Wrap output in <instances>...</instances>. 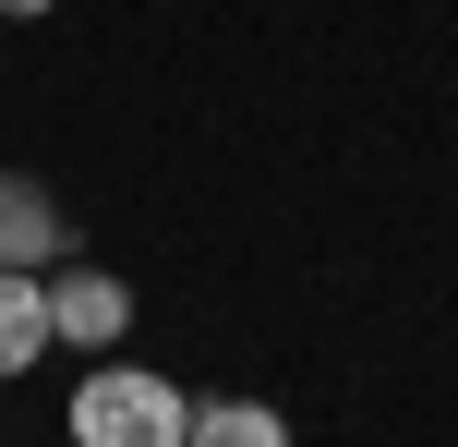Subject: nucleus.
<instances>
[{"label": "nucleus", "mask_w": 458, "mask_h": 447, "mask_svg": "<svg viewBox=\"0 0 458 447\" xmlns=\"http://www.w3.org/2000/svg\"><path fill=\"white\" fill-rule=\"evenodd\" d=\"M72 447H193V400L169 375H145V363H85Z\"/></svg>", "instance_id": "1"}, {"label": "nucleus", "mask_w": 458, "mask_h": 447, "mask_svg": "<svg viewBox=\"0 0 458 447\" xmlns=\"http://www.w3.org/2000/svg\"><path fill=\"white\" fill-rule=\"evenodd\" d=\"M121 327H133V290H121L109 266H61V279H48V339H72V351H109Z\"/></svg>", "instance_id": "2"}, {"label": "nucleus", "mask_w": 458, "mask_h": 447, "mask_svg": "<svg viewBox=\"0 0 458 447\" xmlns=\"http://www.w3.org/2000/svg\"><path fill=\"white\" fill-rule=\"evenodd\" d=\"M48 254H61V206H48L37 182H13V169H0V266H24V279H37Z\"/></svg>", "instance_id": "3"}, {"label": "nucleus", "mask_w": 458, "mask_h": 447, "mask_svg": "<svg viewBox=\"0 0 458 447\" xmlns=\"http://www.w3.org/2000/svg\"><path fill=\"white\" fill-rule=\"evenodd\" d=\"M37 351H48V290L24 279V266H0V387H13Z\"/></svg>", "instance_id": "4"}, {"label": "nucleus", "mask_w": 458, "mask_h": 447, "mask_svg": "<svg viewBox=\"0 0 458 447\" xmlns=\"http://www.w3.org/2000/svg\"><path fill=\"white\" fill-rule=\"evenodd\" d=\"M193 447H290V424L266 400H206L193 411Z\"/></svg>", "instance_id": "5"}, {"label": "nucleus", "mask_w": 458, "mask_h": 447, "mask_svg": "<svg viewBox=\"0 0 458 447\" xmlns=\"http://www.w3.org/2000/svg\"><path fill=\"white\" fill-rule=\"evenodd\" d=\"M0 13H13V24H37V13H48V0H0Z\"/></svg>", "instance_id": "6"}]
</instances>
